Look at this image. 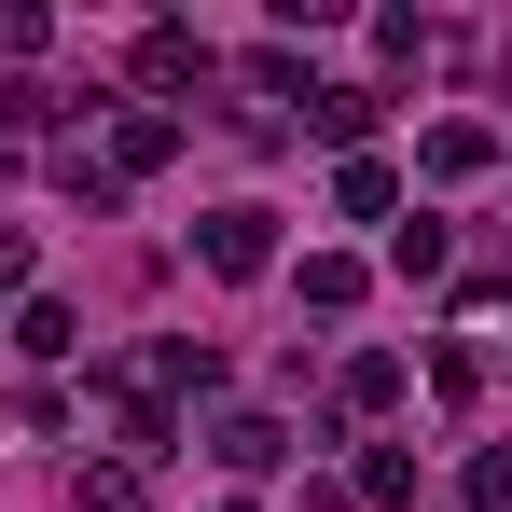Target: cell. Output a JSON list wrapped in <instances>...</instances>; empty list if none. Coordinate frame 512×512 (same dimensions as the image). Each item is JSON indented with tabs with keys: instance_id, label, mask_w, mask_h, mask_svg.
Returning a JSON list of instances; mask_svg holds the SVG:
<instances>
[{
	"instance_id": "obj_1",
	"label": "cell",
	"mask_w": 512,
	"mask_h": 512,
	"mask_svg": "<svg viewBox=\"0 0 512 512\" xmlns=\"http://www.w3.org/2000/svg\"><path fill=\"white\" fill-rule=\"evenodd\" d=\"M194 250H208V277H263V263H277V208H208Z\"/></svg>"
},
{
	"instance_id": "obj_2",
	"label": "cell",
	"mask_w": 512,
	"mask_h": 512,
	"mask_svg": "<svg viewBox=\"0 0 512 512\" xmlns=\"http://www.w3.org/2000/svg\"><path fill=\"white\" fill-rule=\"evenodd\" d=\"M374 111H388V97H360V84H333V97H305V125H319L333 153H360V139H374Z\"/></svg>"
},
{
	"instance_id": "obj_3",
	"label": "cell",
	"mask_w": 512,
	"mask_h": 512,
	"mask_svg": "<svg viewBox=\"0 0 512 512\" xmlns=\"http://www.w3.org/2000/svg\"><path fill=\"white\" fill-rule=\"evenodd\" d=\"M139 84H208V42H194V28H153V42H139Z\"/></svg>"
},
{
	"instance_id": "obj_4",
	"label": "cell",
	"mask_w": 512,
	"mask_h": 512,
	"mask_svg": "<svg viewBox=\"0 0 512 512\" xmlns=\"http://www.w3.org/2000/svg\"><path fill=\"white\" fill-rule=\"evenodd\" d=\"M208 443H222V471H277V443H291V429H277V416H222Z\"/></svg>"
},
{
	"instance_id": "obj_5",
	"label": "cell",
	"mask_w": 512,
	"mask_h": 512,
	"mask_svg": "<svg viewBox=\"0 0 512 512\" xmlns=\"http://www.w3.org/2000/svg\"><path fill=\"white\" fill-rule=\"evenodd\" d=\"M485 153H499L485 125H429V167H443V180H485Z\"/></svg>"
},
{
	"instance_id": "obj_6",
	"label": "cell",
	"mask_w": 512,
	"mask_h": 512,
	"mask_svg": "<svg viewBox=\"0 0 512 512\" xmlns=\"http://www.w3.org/2000/svg\"><path fill=\"white\" fill-rule=\"evenodd\" d=\"M14 346H28V360H70V346H84V319H70V305L42 291V305H28V333H14Z\"/></svg>"
},
{
	"instance_id": "obj_7",
	"label": "cell",
	"mask_w": 512,
	"mask_h": 512,
	"mask_svg": "<svg viewBox=\"0 0 512 512\" xmlns=\"http://www.w3.org/2000/svg\"><path fill=\"white\" fill-rule=\"evenodd\" d=\"M305 305H319V319H346V305H360V263L319 250V263H305Z\"/></svg>"
},
{
	"instance_id": "obj_8",
	"label": "cell",
	"mask_w": 512,
	"mask_h": 512,
	"mask_svg": "<svg viewBox=\"0 0 512 512\" xmlns=\"http://www.w3.org/2000/svg\"><path fill=\"white\" fill-rule=\"evenodd\" d=\"M346 402H360V416H388V402H402V360H388V346H374V360H346Z\"/></svg>"
},
{
	"instance_id": "obj_9",
	"label": "cell",
	"mask_w": 512,
	"mask_h": 512,
	"mask_svg": "<svg viewBox=\"0 0 512 512\" xmlns=\"http://www.w3.org/2000/svg\"><path fill=\"white\" fill-rule=\"evenodd\" d=\"M111 153H125V167H167V153H180V125H167V111H125V139H111Z\"/></svg>"
},
{
	"instance_id": "obj_10",
	"label": "cell",
	"mask_w": 512,
	"mask_h": 512,
	"mask_svg": "<svg viewBox=\"0 0 512 512\" xmlns=\"http://www.w3.org/2000/svg\"><path fill=\"white\" fill-rule=\"evenodd\" d=\"M471 512H512V443H485V457H471Z\"/></svg>"
}]
</instances>
